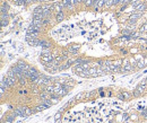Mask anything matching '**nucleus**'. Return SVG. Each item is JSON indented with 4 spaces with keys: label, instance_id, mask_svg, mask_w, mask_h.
<instances>
[{
    "label": "nucleus",
    "instance_id": "obj_1",
    "mask_svg": "<svg viewBox=\"0 0 147 123\" xmlns=\"http://www.w3.org/2000/svg\"><path fill=\"white\" fill-rule=\"evenodd\" d=\"M25 37L49 73L85 79L135 73L147 68V1L39 5Z\"/></svg>",
    "mask_w": 147,
    "mask_h": 123
},
{
    "label": "nucleus",
    "instance_id": "obj_3",
    "mask_svg": "<svg viewBox=\"0 0 147 123\" xmlns=\"http://www.w3.org/2000/svg\"><path fill=\"white\" fill-rule=\"evenodd\" d=\"M147 121V78L132 89L105 86L75 95L54 123H140Z\"/></svg>",
    "mask_w": 147,
    "mask_h": 123
},
{
    "label": "nucleus",
    "instance_id": "obj_2",
    "mask_svg": "<svg viewBox=\"0 0 147 123\" xmlns=\"http://www.w3.org/2000/svg\"><path fill=\"white\" fill-rule=\"evenodd\" d=\"M76 84L73 77L45 73L26 61H18L2 78L1 123H14L56 105Z\"/></svg>",
    "mask_w": 147,
    "mask_h": 123
}]
</instances>
